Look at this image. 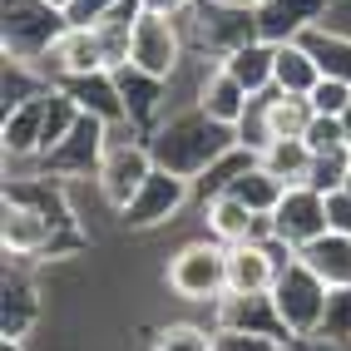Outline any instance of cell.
Returning <instances> with one entry per match:
<instances>
[{"mask_svg": "<svg viewBox=\"0 0 351 351\" xmlns=\"http://www.w3.org/2000/svg\"><path fill=\"white\" fill-rule=\"evenodd\" d=\"M75 119H80V104L69 99L60 84L40 89L35 99H25L20 109H10L5 124H0L5 169H35L50 149H60V138L75 129Z\"/></svg>", "mask_w": 351, "mask_h": 351, "instance_id": "obj_2", "label": "cell"}, {"mask_svg": "<svg viewBox=\"0 0 351 351\" xmlns=\"http://www.w3.org/2000/svg\"><path fill=\"white\" fill-rule=\"evenodd\" d=\"M114 5H119V0H69V25H95Z\"/></svg>", "mask_w": 351, "mask_h": 351, "instance_id": "obj_35", "label": "cell"}, {"mask_svg": "<svg viewBox=\"0 0 351 351\" xmlns=\"http://www.w3.org/2000/svg\"><path fill=\"white\" fill-rule=\"evenodd\" d=\"M346 169H351V154H326V158H317V163H312V189H322V193L341 189Z\"/></svg>", "mask_w": 351, "mask_h": 351, "instance_id": "obj_33", "label": "cell"}, {"mask_svg": "<svg viewBox=\"0 0 351 351\" xmlns=\"http://www.w3.org/2000/svg\"><path fill=\"white\" fill-rule=\"evenodd\" d=\"M346 351H351V346H346Z\"/></svg>", "mask_w": 351, "mask_h": 351, "instance_id": "obj_42", "label": "cell"}, {"mask_svg": "<svg viewBox=\"0 0 351 351\" xmlns=\"http://www.w3.org/2000/svg\"><path fill=\"white\" fill-rule=\"evenodd\" d=\"M247 5H252V10H257V5H267V0H247Z\"/></svg>", "mask_w": 351, "mask_h": 351, "instance_id": "obj_40", "label": "cell"}, {"mask_svg": "<svg viewBox=\"0 0 351 351\" xmlns=\"http://www.w3.org/2000/svg\"><path fill=\"white\" fill-rule=\"evenodd\" d=\"M267 223H272V243H282L287 252H302L307 243H317L322 232H332L326 228V193L312 189V183H297L267 213Z\"/></svg>", "mask_w": 351, "mask_h": 351, "instance_id": "obj_11", "label": "cell"}, {"mask_svg": "<svg viewBox=\"0 0 351 351\" xmlns=\"http://www.w3.org/2000/svg\"><path fill=\"white\" fill-rule=\"evenodd\" d=\"M40 89H50V80H45L35 64H25V60H5V75H0V95H5V114H10V109H20L25 99H35Z\"/></svg>", "mask_w": 351, "mask_h": 351, "instance_id": "obj_28", "label": "cell"}, {"mask_svg": "<svg viewBox=\"0 0 351 351\" xmlns=\"http://www.w3.org/2000/svg\"><path fill=\"white\" fill-rule=\"evenodd\" d=\"M297 40L317 55L322 75H332V80H346V84H351V35L326 30V25H312L307 35H297Z\"/></svg>", "mask_w": 351, "mask_h": 351, "instance_id": "obj_26", "label": "cell"}, {"mask_svg": "<svg viewBox=\"0 0 351 351\" xmlns=\"http://www.w3.org/2000/svg\"><path fill=\"white\" fill-rule=\"evenodd\" d=\"M322 25L351 35V0H332V5H326V15H322Z\"/></svg>", "mask_w": 351, "mask_h": 351, "instance_id": "obj_36", "label": "cell"}, {"mask_svg": "<svg viewBox=\"0 0 351 351\" xmlns=\"http://www.w3.org/2000/svg\"><path fill=\"white\" fill-rule=\"evenodd\" d=\"M307 99H312L317 114H341V109L351 104V84H346V80H332V75H322V80L312 84Z\"/></svg>", "mask_w": 351, "mask_h": 351, "instance_id": "obj_32", "label": "cell"}, {"mask_svg": "<svg viewBox=\"0 0 351 351\" xmlns=\"http://www.w3.org/2000/svg\"><path fill=\"white\" fill-rule=\"evenodd\" d=\"M263 124H267V138H307V124L317 119V109L307 95H282V89H267L263 99Z\"/></svg>", "mask_w": 351, "mask_h": 351, "instance_id": "obj_21", "label": "cell"}, {"mask_svg": "<svg viewBox=\"0 0 351 351\" xmlns=\"http://www.w3.org/2000/svg\"><path fill=\"white\" fill-rule=\"evenodd\" d=\"M198 213H203V232L218 238L223 247H238V243H252V238H272L267 213H252V208L243 198H232V193H208L198 203Z\"/></svg>", "mask_w": 351, "mask_h": 351, "instance_id": "obj_14", "label": "cell"}, {"mask_svg": "<svg viewBox=\"0 0 351 351\" xmlns=\"http://www.w3.org/2000/svg\"><path fill=\"white\" fill-rule=\"evenodd\" d=\"M307 144H312V154H317V158H326V154H351L346 129H341L337 114H317V119L307 124Z\"/></svg>", "mask_w": 351, "mask_h": 351, "instance_id": "obj_31", "label": "cell"}, {"mask_svg": "<svg viewBox=\"0 0 351 351\" xmlns=\"http://www.w3.org/2000/svg\"><path fill=\"white\" fill-rule=\"evenodd\" d=\"M55 5H64V10H69V0H55Z\"/></svg>", "mask_w": 351, "mask_h": 351, "instance_id": "obj_41", "label": "cell"}, {"mask_svg": "<svg viewBox=\"0 0 351 351\" xmlns=\"http://www.w3.org/2000/svg\"><path fill=\"white\" fill-rule=\"evenodd\" d=\"M317 341L337 346V351L351 346V287L332 292V307H326V322H322V337H317Z\"/></svg>", "mask_w": 351, "mask_h": 351, "instance_id": "obj_30", "label": "cell"}, {"mask_svg": "<svg viewBox=\"0 0 351 351\" xmlns=\"http://www.w3.org/2000/svg\"><path fill=\"white\" fill-rule=\"evenodd\" d=\"M50 84H64V80H80V75H99L104 64V50H99V35L95 25H69L50 50H45V60L35 64Z\"/></svg>", "mask_w": 351, "mask_h": 351, "instance_id": "obj_13", "label": "cell"}, {"mask_svg": "<svg viewBox=\"0 0 351 351\" xmlns=\"http://www.w3.org/2000/svg\"><path fill=\"white\" fill-rule=\"evenodd\" d=\"M337 119H341V129H346V144H351V104H346V109L337 114Z\"/></svg>", "mask_w": 351, "mask_h": 351, "instance_id": "obj_38", "label": "cell"}, {"mask_svg": "<svg viewBox=\"0 0 351 351\" xmlns=\"http://www.w3.org/2000/svg\"><path fill=\"white\" fill-rule=\"evenodd\" d=\"M60 89L80 104V114H95V119H104L109 129H129V109H124V95H119V80H114V69L64 80ZM129 134H134V129H129Z\"/></svg>", "mask_w": 351, "mask_h": 351, "instance_id": "obj_15", "label": "cell"}, {"mask_svg": "<svg viewBox=\"0 0 351 351\" xmlns=\"http://www.w3.org/2000/svg\"><path fill=\"white\" fill-rule=\"evenodd\" d=\"M322 80V64L302 40H282L277 45V69H272V89L282 95H312V84Z\"/></svg>", "mask_w": 351, "mask_h": 351, "instance_id": "obj_25", "label": "cell"}, {"mask_svg": "<svg viewBox=\"0 0 351 351\" xmlns=\"http://www.w3.org/2000/svg\"><path fill=\"white\" fill-rule=\"evenodd\" d=\"M189 203H198V183L183 178V173H169V169H154L149 183L138 189V198L119 213V223L129 232H154V228H169L189 213Z\"/></svg>", "mask_w": 351, "mask_h": 351, "instance_id": "obj_10", "label": "cell"}, {"mask_svg": "<svg viewBox=\"0 0 351 351\" xmlns=\"http://www.w3.org/2000/svg\"><path fill=\"white\" fill-rule=\"evenodd\" d=\"M326 5H332V0H267V5H257V35L272 40V45L297 40L312 25H322Z\"/></svg>", "mask_w": 351, "mask_h": 351, "instance_id": "obj_17", "label": "cell"}, {"mask_svg": "<svg viewBox=\"0 0 351 351\" xmlns=\"http://www.w3.org/2000/svg\"><path fill=\"white\" fill-rule=\"evenodd\" d=\"M5 263H10L5 267V341H30V326L40 322L45 302L25 263H15V257H5Z\"/></svg>", "mask_w": 351, "mask_h": 351, "instance_id": "obj_18", "label": "cell"}, {"mask_svg": "<svg viewBox=\"0 0 351 351\" xmlns=\"http://www.w3.org/2000/svg\"><path fill=\"white\" fill-rule=\"evenodd\" d=\"M178 20H183V35H189V50H193L198 60H208V64H223L238 45L257 40V10H252V5L193 0Z\"/></svg>", "mask_w": 351, "mask_h": 351, "instance_id": "obj_5", "label": "cell"}, {"mask_svg": "<svg viewBox=\"0 0 351 351\" xmlns=\"http://www.w3.org/2000/svg\"><path fill=\"white\" fill-rule=\"evenodd\" d=\"M297 257H302V263H307L332 292L351 287V238H346V232H322V238L307 243Z\"/></svg>", "mask_w": 351, "mask_h": 351, "instance_id": "obj_23", "label": "cell"}, {"mask_svg": "<svg viewBox=\"0 0 351 351\" xmlns=\"http://www.w3.org/2000/svg\"><path fill=\"white\" fill-rule=\"evenodd\" d=\"M154 169H158V163H154V154H149V138H144V134H129V129H114L109 154H104L99 173H95V193H99V203L109 208L114 218H119L124 208L138 198V189L149 183Z\"/></svg>", "mask_w": 351, "mask_h": 351, "instance_id": "obj_7", "label": "cell"}, {"mask_svg": "<svg viewBox=\"0 0 351 351\" xmlns=\"http://www.w3.org/2000/svg\"><path fill=\"white\" fill-rule=\"evenodd\" d=\"M257 163H263L272 178H282L287 189H297V183H312V163H317V154H312L307 138H272V144L257 149Z\"/></svg>", "mask_w": 351, "mask_h": 351, "instance_id": "obj_24", "label": "cell"}, {"mask_svg": "<svg viewBox=\"0 0 351 351\" xmlns=\"http://www.w3.org/2000/svg\"><path fill=\"white\" fill-rule=\"evenodd\" d=\"M193 104L208 114V119H218V124H228V129H238V124L247 119V109H252V95L228 75L223 64H208V69H203V80H198Z\"/></svg>", "mask_w": 351, "mask_h": 351, "instance_id": "obj_16", "label": "cell"}, {"mask_svg": "<svg viewBox=\"0 0 351 351\" xmlns=\"http://www.w3.org/2000/svg\"><path fill=\"white\" fill-rule=\"evenodd\" d=\"M149 351H213V322H163Z\"/></svg>", "mask_w": 351, "mask_h": 351, "instance_id": "obj_27", "label": "cell"}, {"mask_svg": "<svg viewBox=\"0 0 351 351\" xmlns=\"http://www.w3.org/2000/svg\"><path fill=\"white\" fill-rule=\"evenodd\" d=\"M287 247L272 243V238H252L228 247V292H243V297H267L277 272L287 267Z\"/></svg>", "mask_w": 351, "mask_h": 351, "instance_id": "obj_12", "label": "cell"}, {"mask_svg": "<svg viewBox=\"0 0 351 351\" xmlns=\"http://www.w3.org/2000/svg\"><path fill=\"white\" fill-rule=\"evenodd\" d=\"M69 30V10L55 0H5L0 5V50L5 60L40 64L45 50Z\"/></svg>", "mask_w": 351, "mask_h": 351, "instance_id": "obj_6", "label": "cell"}, {"mask_svg": "<svg viewBox=\"0 0 351 351\" xmlns=\"http://www.w3.org/2000/svg\"><path fill=\"white\" fill-rule=\"evenodd\" d=\"M163 287L178 302H189V307H213L228 292V247L218 238H208V232L203 238H189L163 263Z\"/></svg>", "mask_w": 351, "mask_h": 351, "instance_id": "obj_3", "label": "cell"}, {"mask_svg": "<svg viewBox=\"0 0 351 351\" xmlns=\"http://www.w3.org/2000/svg\"><path fill=\"white\" fill-rule=\"evenodd\" d=\"M232 149H238V129H228L218 119H208L198 104H183L149 134V154L158 169L183 173V178H203L213 163H223Z\"/></svg>", "mask_w": 351, "mask_h": 351, "instance_id": "obj_1", "label": "cell"}, {"mask_svg": "<svg viewBox=\"0 0 351 351\" xmlns=\"http://www.w3.org/2000/svg\"><path fill=\"white\" fill-rule=\"evenodd\" d=\"M109 138H114V129H109L104 119L80 114L75 129L60 138V149H50L35 169L50 173V178H60V183H95L99 163H104V154H109Z\"/></svg>", "mask_w": 351, "mask_h": 351, "instance_id": "obj_8", "label": "cell"}, {"mask_svg": "<svg viewBox=\"0 0 351 351\" xmlns=\"http://www.w3.org/2000/svg\"><path fill=\"white\" fill-rule=\"evenodd\" d=\"M326 228L351 238V193H346V189H332V193H326Z\"/></svg>", "mask_w": 351, "mask_h": 351, "instance_id": "obj_34", "label": "cell"}, {"mask_svg": "<svg viewBox=\"0 0 351 351\" xmlns=\"http://www.w3.org/2000/svg\"><path fill=\"white\" fill-rule=\"evenodd\" d=\"M213 351H292V341L247 326H213Z\"/></svg>", "mask_w": 351, "mask_h": 351, "instance_id": "obj_29", "label": "cell"}, {"mask_svg": "<svg viewBox=\"0 0 351 351\" xmlns=\"http://www.w3.org/2000/svg\"><path fill=\"white\" fill-rule=\"evenodd\" d=\"M189 60H193V50H189V35H183V20L178 15H158V10L138 15L134 50H129L134 69H144V75H154V80H173Z\"/></svg>", "mask_w": 351, "mask_h": 351, "instance_id": "obj_9", "label": "cell"}, {"mask_svg": "<svg viewBox=\"0 0 351 351\" xmlns=\"http://www.w3.org/2000/svg\"><path fill=\"white\" fill-rule=\"evenodd\" d=\"M138 5H144V10H158V15H183L193 0H138Z\"/></svg>", "mask_w": 351, "mask_h": 351, "instance_id": "obj_37", "label": "cell"}, {"mask_svg": "<svg viewBox=\"0 0 351 351\" xmlns=\"http://www.w3.org/2000/svg\"><path fill=\"white\" fill-rule=\"evenodd\" d=\"M138 15H144L138 0H119L109 15L95 20V35H99V50H104V64H109V69H129V50H134V25H138Z\"/></svg>", "mask_w": 351, "mask_h": 351, "instance_id": "obj_22", "label": "cell"}, {"mask_svg": "<svg viewBox=\"0 0 351 351\" xmlns=\"http://www.w3.org/2000/svg\"><path fill=\"white\" fill-rule=\"evenodd\" d=\"M267 297H272V307H277V322H282L287 341H317L322 337L326 307H332V287H326L297 252L287 257V267L277 272V282H272Z\"/></svg>", "mask_w": 351, "mask_h": 351, "instance_id": "obj_4", "label": "cell"}, {"mask_svg": "<svg viewBox=\"0 0 351 351\" xmlns=\"http://www.w3.org/2000/svg\"><path fill=\"white\" fill-rule=\"evenodd\" d=\"M341 189H346V193H351V169H346V178H341Z\"/></svg>", "mask_w": 351, "mask_h": 351, "instance_id": "obj_39", "label": "cell"}, {"mask_svg": "<svg viewBox=\"0 0 351 351\" xmlns=\"http://www.w3.org/2000/svg\"><path fill=\"white\" fill-rule=\"evenodd\" d=\"M223 69H228V75H232V80H238V84L247 89L252 99H263L267 89H272V69H277V45L257 35V40L238 45V50H232V55L223 60Z\"/></svg>", "mask_w": 351, "mask_h": 351, "instance_id": "obj_20", "label": "cell"}, {"mask_svg": "<svg viewBox=\"0 0 351 351\" xmlns=\"http://www.w3.org/2000/svg\"><path fill=\"white\" fill-rule=\"evenodd\" d=\"M208 322L213 326H247V332H272V337H287L282 322H277L272 297H243V292H223L213 307H208Z\"/></svg>", "mask_w": 351, "mask_h": 351, "instance_id": "obj_19", "label": "cell"}]
</instances>
